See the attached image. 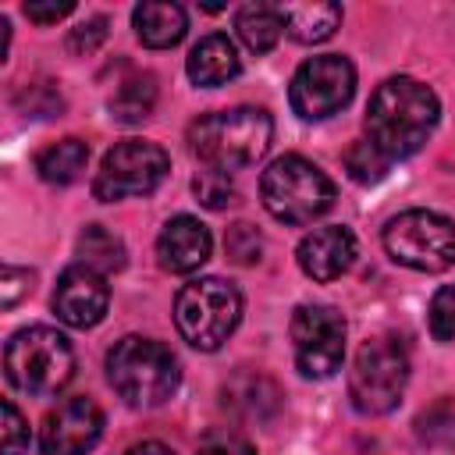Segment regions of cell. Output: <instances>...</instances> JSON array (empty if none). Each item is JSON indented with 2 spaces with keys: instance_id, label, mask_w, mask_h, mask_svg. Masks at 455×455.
I'll use <instances>...</instances> for the list:
<instances>
[{
  "instance_id": "1",
  "label": "cell",
  "mask_w": 455,
  "mask_h": 455,
  "mask_svg": "<svg viewBox=\"0 0 455 455\" xmlns=\"http://www.w3.org/2000/svg\"><path fill=\"white\" fill-rule=\"evenodd\" d=\"M437 114H441V103L434 89L398 75L377 85V92L370 96L366 135L387 160H402V156H412L430 139Z\"/></svg>"
},
{
  "instance_id": "2",
  "label": "cell",
  "mask_w": 455,
  "mask_h": 455,
  "mask_svg": "<svg viewBox=\"0 0 455 455\" xmlns=\"http://www.w3.org/2000/svg\"><path fill=\"white\" fill-rule=\"evenodd\" d=\"M274 121L259 107H231L217 114H203L188 124L192 153L213 171H245L270 149Z\"/></svg>"
},
{
  "instance_id": "3",
  "label": "cell",
  "mask_w": 455,
  "mask_h": 455,
  "mask_svg": "<svg viewBox=\"0 0 455 455\" xmlns=\"http://www.w3.org/2000/svg\"><path fill=\"white\" fill-rule=\"evenodd\" d=\"M4 373L14 391L32 398H50L75 377L71 341L43 323L25 327L4 348Z\"/></svg>"
},
{
  "instance_id": "4",
  "label": "cell",
  "mask_w": 455,
  "mask_h": 455,
  "mask_svg": "<svg viewBox=\"0 0 455 455\" xmlns=\"http://www.w3.org/2000/svg\"><path fill=\"white\" fill-rule=\"evenodd\" d=\"M263 206L281 224H313L334 206V181L306 156L284 153L259 178Z\"/></svg>"
},
{
  "instance_id": "5",
  "label": "cell",
  "mask_w": 455,
  "mask_h": 455,
  "mask_svg": "<svg viewBox=\"0 0 455 455\" xmlns=\"http://www.w3.org/2000/svg\"><path fill=\"white\" fill-rule=\"evenodd\" d=\"M107 377H110V387L128 405H160L174 395L181 373L171 348H164L160 341L128 334L114 341V348L107 352Z\"/></svg>"
},
{
  "instance_id": "6",
  "label": "cell",
  "mask_w": 455,
  "mask_h": 455,
  "mask_svg": "<svg viewBox=\"0 0 455 455\" xmlns=\"http://www.w3.org/2000/svg\"><path fill=\"white\" fill-rule=\"evenodd\" d=\"M238 320H242V295L224 277L188 281L174 299L178 334L199 352H217L235 334Z\"/></svg>"
},
{
  "instance_id": "7",
  "label": "cell",
  "mask_w": 455,
  "mask_h": 455,
  "mask_svg": "<svg viewBox=\"0 0 455 455\" xmlns=\"http://www.w3.org/2000/svg\"><path fill=\"white\" fill-rule=\"evenodd\" d=\"M409 384V352L398 338H370L352 363L348 373V398L366 416H384L398 405Z\"/></svg>"
},
{
  "instance_id": "8",
  "label": "cell",
  "mask_w": 455,
  "mask_h": 455,
  "mask_svg": "<svg viewBox=\"0 0 455 455\" xmlns=\"http://www.w3.org/2000/svg\"><path fill=\"white\" fill-rule=\"evenodd\" d=\"M384 249L409 270L441 274L455 263V224L434 210H405L387 220Z\"/></svg>"
},
{
  "instance_id": "9",
  "label": "cell",
  "mask_w": 455,
  "mask_h": 455,
  "mask_svg": "<svg viewBox=\"0 0 455 455\" xmlns=\"http://www.w3.org/2000/svg\"><path fill=\"white\" fill-rule=\"evenodd\" d=\"M167 171H171V156L164 153V146H156L149 139H124L103 156L96 181H92V196L100 203L149 196L160 188Z\"/></svg>"
},
{
  "instance_id": "10",
  "label": "cell",
  "mask_w": 455,
  "mask_h": 455,
  "mask_svg": "<svg viewBox=\"0 0 455 455\" xmlns=\"http://www.w3.org/2000/svg\"><path fill=\"white\" fill-rule=\"evenodd\" d=\"M355 92V68L341 53H320L309 57L288 85V103L302 121H323L348 107Z\"/></svg>"
},
{
  "instance_id": "11",
  "label": "cell",
  "mask_w": 455,
  "mask_h": 455,
  "mask_svg": "<svg viewBox=\"0 0 455 455\" xmlns=\"http://www.w3.org/2000/svg\"><path fill=\"white\" fill-rule=\"evenodd\" d=\"M291 341L302 377H334L345 359V316L331 306H299L291 316Z\"/></svg>"
},
{
  "instance_id": "12",
  "label": "cell",
  "mask_w": 455,
  "mask_h": 455,
  "mask_svg": "<svg viewBox=\"0 0 455 455\" xmlns=\"http://www.w3.org/2000/svg\"><path fill=\"white\" fill-rule=\"evenodd\" d=\"M103 434V412L92 398L75 395L64 398L46 419H43V455H85Z\"/></svg>"
},
{
  "instance_id": "13",
  "label": "cell",
  "mask_w": 455,
  "mask_h": 455,
  "mask_svg": "<svg viewBox=\"0 0 455 455\" xmlns=\"http://www.w3.org/2000/svg\"><path fill=\"white\" fill-rule=\"evenodd\" d=\"M107 306H110V288L103 281V274L75 263L68 267L60 277H57V288H53V313L60 323L68 327H96L103 316H107Z\"/></svg>"
},
{
  "instance_id": "14",
  "label": "cell",
  "mask_w": 455,
  "mask_h": 455,
  "mask_svg": "<svg viewBox=\"0 0 455 455\" xmlns=\"http://www.w3.org/2000/svg\"><path fill=\"white\" fill-rule=\"evenodd\" d=\"M299 267L306 277L313 281H334L341 277L352 259H355V235L341 224H327V228H316L309 231L302 242H299Z\"/></svg>"
},
{
  "instance_id": "15",
  "label": "cell",
  "mask_w": 455,
  "mask_h": 455,
  "mask_svg": "<svg viewBox=\"0 0 455 455\" xmlns=\"http://www.w3.org/2000/svg\"><path fill=\"white\" fill-rule=\"evenodd\" d=\"M220 405L228 412H235L238 419H252V423H270L281 405L284 395L277 387V380H270L259 370H238L220 384Z\"/></svg>"
},
{
  "instance_id": "16",
  "label": "cell",
  "mask_w": 455,
  "mask_h": 455,
  "mask_svg": "<svg viewBox=\"0 0 455 455\" xmlns=\"http://www.w3.org/2000/svg\"><path fill=\"white\" fill-rule=\"evenodd\" d=\"M213 238L206 231V224H199L196 217H174L164 224L160 238H156V256L160 267L171 274H192L210 259Z\"/></svg>"
},
{
  "instance_id": "17",
  "label": "cell",
  "mask_w": 455,
  "mask_h": 455,
  "mask_svg": "<svg viewBox=\"0 0 455 455\" xmlns=\"http://www.w3.org/2000/svg\"><path fill=\"white\" fill-rule=\"evenodd\" d=\"M188 78L203 89H217L224 82H231L238 71H242V60H238V50L228 36L213 32V36H203L192 53H188Z\"/></svg>"
},
{
  "instance_id": "18",
  "label": "cell",
  "mask_w": 455,
  "mask_h": 455,
  "mask_svg": "<svg viewBox=\"0 0 455 455\" xmlns=\"http://www.w3.org/2000/svg\"><path fill=\"white\" fill-rule=\"evenodd\" d=\"M132 21H135V36L149 50L178 46L185 39V28H188L185 7H178V4H139L132 11Z\"/></svg>"
},
{
  "instance_id": "19",
  "label": "cell",
  "mask_w": 455,
  "mask_h": 455,
  "mask_svg": "<svg viewBox=\"0 0 455 455\" xmlns=\"http://www.w3.org/2000/svg\"><path fill=\"white\" fill-rule=\"evenodd\" d=\"M284 32L295 43H323L341 25V4L313 0V4H281Z\"/></svg>"
},
{
  "instance_id": "20",
  "label": "cell",
  "mask_w": 455,
  "mask_h": 455,
  "mask_svg": "<svg viewBox=\"0 0 455 455\" xmlns=\"http://www.w3.org/2000/svg\"><path fill=\"white\" fill-rule=\"evenodd\" d=\"M75 252H78V263L89 267V270H96V274H117L128 263L124 242L110 228H103V224H85L78 231Z\"/></svg>"
},
{
  "instance_id": "21",
  "label": "cell",
  "mask_w": 455,
  "mask_h": 455,
  "mask_svg": "<svg viewBox=\"0 0 455 455\" xmlns=\"http://www.w3.org/2000/svg\"><path fill=\"white\" fill-rule=\"evenodd\" d=\"M235 32H238V39H242L252 53L274 50L277 39H281V32H284L281 7H274V4H245V7H238V14H235Z\"/></svg>"
},
{
  "instance_id": "22",
  "label": "cell",
  "mask_w": 455,
  "mask_h": 455,
  "mask_svg": "<svg viewBox=\"0 0 455 455\" xmlns=\"http://www.w3.org/2000/svg\"><path fill=\"white\" fill-rule=\"evenodd\" d=\"M89 164V146L75 135L60 139V142H50L46 149L36 153V171L43 181L50 185H71Z\"/></svg>"
},
{
  "instance_id": "23",
  "label": "cell",
  "mask_w": 455,
  "mask_h": 455,
  "mask_svg": "<svg viewBox=\"0 0 455 455\" xmlns=\"http://www.w3.org/2000/svg\"><path fill=\"white\" fill-rule=\"evenodd\" d=\"M110 117L117 124H142L156 107V78L153 75H132L117 85L110 96Z\"/></svg>"
},
{
  "instance_id": "24",
  "label": "cell",
  "mask_w": 455,
  "mask_h": 455,
  "mask_svg": "<svg viewBox=\"0 0 455 455\" xmlns=\"http://www.w3.org/2000/svg\"><path fill=\"white\" fill-rule=\"evenodd\" d=\"M416 437L430 448H455V398H437L416 416Z\"/></svg>"
},
{
  "instance_id": "25",
  "label": "cell",
  "mask_w": 455,
  "mask_h": 455,
  "mask_svg": "<svg viewBox=\"0 0 455 455\" xmlns=\"http://www.w3.org/2000/svg\"><path fill=\"white\" fill-rule=\"evenodd\" d=\"M387 167H391V160H387L370 139H359V142H352V146L345 149V171H348V178L359 181V185H377V181L387 174Z\"/></svg>"
},
{
  "instance_id": "26",
  "label": "cell",
  "mask_w": 455,
  "mask_h": 455,
  "mask_svg": "<svg viewBox=\"0 0 455 455\" xmlns=\"http://www.w3.org/2000/svg\"><path fill=\"white\" fill-rule=\"evenodd\" d=\"M224 252H228L231 263L252 267V263H259V256H263V238H259V231H256L252 224L235 220V224L224 231Z\"/></svg>"
},
{
  "instance_id": "27",
  "label": "cell",
  "mask_w": 455,
  "mask_h": 455,
  "mask_svg": "<svg viewBox=\"0 0 455 455\" xmlns=\"http://www.w3.org/2000/svg\"><path fill=\"white\" fill-rule=\"evenodd\" d=\"M14 107L25 117H53V114H60L64 100H60V92H57L53 82H32V85H25L14 96Z\"/></svg>"
},
{
  "instance_id": "28",
  "label": "cell",
  "mask_w": 455,
  "mask_h": 455,
  "mask_svg": "<svg viewBox=\"0 0 455 455\" xmlns=\"http://www.w3.org/2000/svg\"><path fill=\"white\" fill-rule=\"evenodd\" d=\"M192 192H196V199H199L206 210H224V206L235 199L231 174L213 171V167H206V171H199V174L192 178Z\"/></svg>"
},
{
  "instance_id": "29",
  "label": "cell",
  "mask_w": 455,
  "mask_h": 455,
  "mask_svg": "<svg viewBox=\"0 0 455 455\" xmlns=\"http://www.w3.org/2000/svg\"><path fill=\"white\" fill-rule=\"evenodd\" d=\"M427 323H430V334H434L437 341H451V338H455V284H444V288L430 299Z\"/></svg>"
},
{
  "instance_id": "30",
  "label": "cell",
  "mask_w": 455,
  "mask_h": 455,
  "mask_svg": "<svg viewBox=\"0 0 455 455\" xmlns=\"http://www.w3.org/2000/svg\"><path fill=\"white\" fill-rule=\"evenodd\" d=\"M199 455H256V448L231 427H213L199 437Z\"/></svg>"
},
{
  "instance_id": "31",
  "label": "cell",
  "mask_w": 455,
  "mask_h": 455,
  "mask_svg": "<svg viewBox=\"0 0 455 455\" xmlns=\"http://www.w3.org/2000/svg\"><path fill=\"white\" fill-rule=\"evenodd\" d=\"M103 39H107V18H89V21H82L78 28H71V36H68V50L71 53H78V57H89V53H96L100 46H103Z\"/></svg>"
},
{
  "instance_id": "32",
  "label": "cell",
  "mask_w": 455,
  "mask_h": 455,
  "mask_svg": "<svg viewBox=\"0 0 455 455\" xmlns=\"http://www.w3.org/2000/svg\"><path fill=\"white\" fill-rule=\"evenodd\" d=\"M28 448V423L18 412V405L7 398L4 402V455H25Z\"/></svg>"
},
{
  "instance_id": "33",
  "label": "cell",
  "mask_w": 455,
  "mask_h": 455,
  "mask_svg": "<svg viewBox=\"0 0 455 455\" xmlns=\"http://www.w3.org/2000/svg\"><path fill=\"white\" fill-rule=\"evenodd\" d=\"M32 270H25V267H4V277H0V306L4 309H14L28 291H32Z\"/></svg>"
},
{
  "instance_id": "34",
  "label": "cell",
  "mask_w": 455,
  "mask_h": 455,
  "mask_svg": "<svg viewBox=\"0 0 455 455\" xmlns=\"http://www.w3.org/2000/svg\"><path fill=\"white\" fill-rule=\"evenodd\" d=\"M75 11L71 0H60V4H25V18L36 21V25H53L60 18H68Z\"/></svg>"
},
{
  "instance_id": "35",
  "label": "cell",
  "mask_w": 455,
  "mask_h": 455,
  "mask_svg": "<svg viewBox=\"0 0 455 455\" xmlns=\"http://www.w3.org/2000/svg\"><path fill=\"white\" fill-rule=\"evenodd\" d=\"M124 455H174L167 444H160V441H142V444H135V448H128Z\"/></svg>"
}]
</instances>
